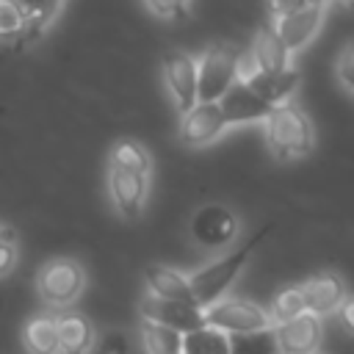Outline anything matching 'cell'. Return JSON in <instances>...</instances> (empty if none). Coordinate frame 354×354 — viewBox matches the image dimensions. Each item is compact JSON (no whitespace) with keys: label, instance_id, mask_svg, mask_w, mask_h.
Returning a JSON list of instances; mask_svg holds the SVG:
<instances>
[{"label":"cell","instance_id":"cell-2","mask_svg":"<svg viewBox=\"0 0 354 354\" xmlns=\"http://www.w3.org/2000/svg\"><path fill=\"white\" fill-rule=\"evenodd\" d=\"M263 235H266V230H263V232H257L254 238H249L246 243H241L238 249L227 252L224 257L213 260L210 266H205V268H199V271H194V274L188 277V282H191V293H194V301H196L199 307H207V304H213L216 299H221V296L227 293V288L235 282V277H238V274H241V268L246 266L249 254H252V252H254V246L263 241Z\"/></svg>","mask_w":354,"mask_h":354},{"label":"cell","instance_id":"cell-11","mask_svg":"<svg viewBox=\"0 0 354 354\" xmlns=\"http://www.w3.org/2000/svg\"><path fill=\"white\" fill-rule=\"evenodd\" d=\"M108 191L119 216L138 218L147 202V174L108 163Z\"/></svg>","mask_w":354,"mask_h":354},{"label":"cell","instance_id":"cell-33","mask_svg":"<svg viewBox=\"0 0 354 354\" xmlns=\"http://www.w3.org/2000/svg\"><path fill=\"white\" fill-rule=\"evenodd\" d=\"M0 241H17V230L0 221Z\"/></svg>","mask_w":354,"mask_h":354},{"label":"cell","instance_id":"cell-4","mask_svg":"<svg viewBox=\"0 0 354 354\" xmlns=\"http://www.w3.org/2000/svg\"><path fill=\"white\" fill-rule=\"evenodd\" d=\"M238 80V53L216 44L196 58V100L216 102Z\"/></svg>","mask_w":354,"mask_h":354},{"label":"cell","instance_id":"cell-8","mask_svg":"<svg viewBox=\"0 0 354 354\" xmlns=\"http://www.w3.org/2000/svg\"><path fill=\"white\" fill-rule=\"evenodd\" d=\"M141 315L147 321L171 326L177 332H191L205 326V307L194 301H180V299H163L155 293H147L141 299Z\"/></svg>","mask_w":354,"mask_h":354},{"label":"cell","instance_id":"cell-27","mask_svg":"<svg viewBox=\"0 0 354 354\" xmlns=\"http://www.w3.org/2000/svg\"><path fill=\"white\" fill-rule=\"evenodd\" d=\"M337 80L354 94V39L343 44V50L337 53V64H335Z\"/></svg>","mask_w":354,"mask_h":354},{"label":"cell","instance_id":"cell-24","mask_svg":"<svg viewBox=\"0 0 354 354\" xmlns=\"http://www.w3.org/2000/svg\"><path fill=\"white\" fill-rule=\"evenodd\" d=\"M108 163L122 166V169H133V171H141V174H149V169H152L149 152L138 141H133V138L116 141L113 149H111V160Z\"/></svg>","mask_w":354,"mask_h":354},{"label":"cell","instance_id":"cell-13","mask_svg":"<svg viewBox=\"0 0 354 354\" xmlns=\"http://www.w3.org/2000/svg\"><path fill=\"white\" fill-rule=\"evenodd\" d=\"M163 80L180 113H185L196 100V58L188 53H169L163 61Z\"/></svg>","mask_w":354,"mask_h":354},{"label":"cell","instance_id":"cell-34","mask_svg":"<svg viewBox=\"0 0 354 354\" xmlns=\"http://www.w3.org/2000/svg\"><path fill=\"white\" fill-rule=\"evenodd\" d=\"M326 3L329 0H304V6H324V8H326Z\"/></svg>","mask_w":354,"mask_h":354},{"label":"cell","instance_id":"cell-26","mask_svg":"<svg viewBox=\"0 0 354 354\" xmlns=\"http://www.w3.org/2000/svg\"><path fill=\"white\" fill-rule=\"evenodd\" d=\"M25 30V11L17 0H0V39H22Z\"/></svg>","mask_w":354,"mask_h":354},{"label":"cell","instance_id":"cell-12","mask_svg":"<svg viewBox=\"0 0 354 354\" xmlns=\"http://www.w3.org/2000/svg\"><path fill=\"white\" fill-rule=\"evenodd\" d=\"M279 354H310L321 346V315L304 310L274 326Z\"/></svg>","mask_w":354,"mask_h":354},{"label":"cell","instance_id":"cell-7","mask_svg":"<svg viewBox=\"0 0 354 354\" xmlns=\"http://www.w3.org/2000/svg\"><path fill=\"white\" fill-rule=\"evenodd\" d=\"M191 238L202 249H224L238 238V216L224 205H205L191 218Z\"/></svg>","mask_w":354,"mask_h":354},{"label":"cell","instance_id":"cell-23","mask_svg":"<svg viewBox=\"0 0 354 354\" xmlns=\"http://www.w3.org/2000/svg\"><path fill=\"white\" fill-rule=\"evenodd\" d=\"M230 354H279L274 326L230 335Z\"/></svg>","mask_w":354,"mask_h":354},{"label":"cell","instance_id":"cell-37","mask_svg":"<svg viewBox=\"0 0 354 354\" xmlns=\"http://www.w3.org/2000/svg\"><path fill=\"white\" fill-rule=\"evenodd\" d=\"M180 354H183V351H180Z\"/></svg>","mask_w":354,"mask_h":354},{"label":"cell","instance_id":"cell-10","mask_svg":"<svg viewBox=\"0 0 354 354\" xmlns=\"http://www.w3.org/2000/svg\"><path fill=\"white\" fill-rule=\"evenodd\" d=\"M321 25H324V6H310V8L290 11V14H277L271 22V30L282 39L288 53L293 55L318 36Z\"/></svg>","mask_w":354,"mask_h":354},{"label":"cell","instance_id":"cell-28","mask_svg":"<svg viewBox=\"0 0 354 354\" xmlns=\"http://www.w3.org/2000/svg\"><path fill=\"white\" fill-rule=\"evenodd\" d=\"M147 8L160 19H183L188 14L191 0H144Z\"/></svg>","mask_w":354,"mask_h":354},{"label":"cell","instance_id":"cell-30","mask_svg":"<svg viewBox=\"0 0 354 354\" xmlns=\"http://www.w3.org/2000/svg\"><path fill=\"white\" fill-rule=\"evenodd\" d=\"M17 263V249L14 241H0V277H6Z\"/></svg>","mask_w":354,"mask_h":354},{"label":"cell","instance_id":"cell-17","mask_svg":"<svg viewBox=\"0 0 354 354\" xmlns=\"http://www.w3.org/2000/svg\"><path fill=\"white\" fill-rule=\"evenodd\" d=\"M144 282H147L149 293H155V296L180 299V301H194L188 277H183V274L174 271V268H166V266H147V268H144ZM194 304H196V301H194Z\"/></svg>","mask_w":354,"mask_h":354},{"label":"cell","instance_id":"cell-35","mask_svg":"<svg viewBox=\"0 0 354 354\" xmlns=\"http://www.w3.org/2000/svg\"><path fill=\"white\" fill-rule=\"evenodd\" d=\"M337 3H340V6H346V8H351V11H354V0H337Z\"/></svg>","mask_w":354,"mask_h":354},{"label":"cell","instance_id":"cell-25","mask_svg":"<svg viewBox=\"0 0 354 354\" xmlns=\"http://www.w3.org/2000/svg\"><path fill=\"white\" fill-rule=\"evenodd\" d=\"M304 310H307L304 293H301V288L293 285V288H285L282 293H277V299L271 304V318H274V324H279V321H288Z\"/></svg>","mask_w":354,"mask_h":354},{"label":"cell","instance_id":"cell-14","mask_svg":"<svg viewBox=\"0 0 354 354\" xmlns=\"http://www.w3.org/2000/svg\"><path fill=\"white\" fill-rule=\"evenodd\" d=\"M221 105V113H224V122L227 127L232 124H246V122H263L268 116V111L274 105H268L263 97H257L243 80H235L218 100Z\"/></svg>","mask_w":354,"mask_h":354},{"label":"cell","instance_id":"cell-3","mask_svg":"<svg viewBox=\"0 0 354 354\" xmlns=\"http://www.w3.org/2000/svg\"><path fill=\"white\" fill-rule=\"evenodd\" d=\"M83 288H86V271L77 260L58 257V260H50L39 268L36 290H39L41 301L53 310H64L72 301H77Z\"/></svg>","mask_w":354,"mask_h":354},{"label":"cell","instance_id":"cell-31","mask_svg":"<svg viewBox=\"0 0 354 354\" xmlns=\"http://www.w3.org/2000/svg\"><path fill=\"white\" fill-rule=\"evenodd\" d=\"M268 6H271L274 17L277 14H290V11H299V8H310V6H304V0H268Z\"/></svg>","mask_w":354,"mask_h":354},{"label":"cell","instance_id":"cell-15","mask_svg":"<svg viewBox=\"0 0 354 354\" xmlns=\"http://www.w3.org/2000/svg\"><path fill=\"white\" fill-rule=\"evenodd\" d=\"M301 293H304V304H307L310 313L329 315L346 299V282L335 271H321V274H315L313 279H307L301 285Z\"/></svg>","mask_w":354,"mask_h":354},{"label":"cell","instance_id":"cell-5","mask_svg":"<svg viewBox=\"0 0 354 354\" xmlns=\"http://www.w3.org/2000/svg\"><path fill=\"white\" fill-rule=\"evenodd\" d=\"M205 324L216 326L227 335H238V332H254V329H266L274 326V318L268 310H263L260 304L249 301V299H216L213 304L205 307Z\"/></svg>","mask_w":354,"mask_h":354},{"label":"cell","instance_id":"cell-6","mask_svg":"<svg viewBox=\"0 0 354 354\" xmlns=\"http://www.w3.org/2000/svg\"><path fill=\"white\" fill-rule=\"evenodd\" d=\"M238 80H243L268 105H282L299 88L301 75L293 66H288L282 72H263V69H257V64L252 61V55H238Z\"/></svg>","mask_w":354,"mask_h":354},{"label":"cell","instance_id":"cell-21","mask_svg":"<svg viewBox=\"0 0 354 354\" xmlns=\"http://www.w3.org/2000/svg\"><path fill=\"white\" fill-rule=\"evenodd\" d=\"M183 354H230V335L207 324L183 332Z\"/></svg>","mask_w":354,"mask_h":354},{"label":"cell","instance_id":"cell-29","mask_svg":"<svg viewBox=\"0 0 354 354\" xmlns=\"http://www.w3.org/2000/svg\"><path fill=\"white\" fill-rule=\"evenodd\" d=\"M94 343H97V354H130V340H127V335H124V332H116V329L105 332L100 340L94 337Z\"/></svg>","mask_w":354,"mask_h":354},{"label":"cell","instance_id":"cell-9","mask_svg":"<svg viewBox=\"0 0 354 354\" xmlns=\"http://www.w3.org/2000/svg\"><path fill=\"white\" fill-rule=\"evenodd\" d=\"M227 130L224 113L218 100L216 102H194L185 113H180V144L185 147H205L210 141H216L221 133Z\"/></svg>","mask_w":354,"mask_h":354},{"label":"cell","instance_id":"cell-1","mask_svg":"<svg viewBox=\"0 0 354 354\" xmlns=\"http://www.w3.org/2000/svg\"><path fill=\"white\" fill-rule=\"evenodd\" d=\"M263 130H266V144L277 160L304 158L315 147V130L310 116L290 102L274 105L263 119Z\"/></svg>","mask_w":354,"mask_h":354},{"label":"cell","instance_id":"cell-32","mask_svg":"<svg viewBox=\"0 0 354 354\" xmlns=\"http://www.w3.org/2000/svg\"><path fill=\"white\" fill-rule=\"evenodd\" d=\"M337 313H340V324L354 335V296L351 299H343L340 307H337Z\"/></svg>","mask_w":354,"mask_h":354},{"label":"cell","instance_id":"cell-36","mask_svg":"<svg viewBox=\"0 0 354 354\" xmlns=\"http://www.w3.org/2000/svg\"><path fill=\"white\" fill-rule=\"evenodd\" d=\"M310 354H321V351H318V348H315V351H310Z\"/></svg>","mask_w":354,"mask_h":354},{"label":"cell","instance_id":"cell-20","mask_svg":"<svg viewBox=\"0 0 354 354\" xmlns=\"http://www.w3.org/2000/svg\"><path fill=\"white\" fill-rule=\"evenodd\" d=\"M25 11V30H22V41H36L47 25L55 19L58 8L64 0H17Z\"/></svg>","mask_w":354,"mask_h":354},{"label":"cell","instance_id":"cell-18","mask_svg":"<svg viewBox=\"0 0 354 354\" xmlns=\"http://www.w3.org/2000/svg\"><path fill=\"white\" fill-rule=\"evenodd\" d=\"M249 55L257 64V69H263V72H282V69L290 66V53L271 28H263L254 36V44H252Z\"/></svg>","mask_w":354,"mask_h":354},{"label":"cell","instance_id":"cell-19","mask_svg":"<svg viewBox=\"0 0 354 354\" xmlns=\"http://www.w3.org/2000/svg\"><path fill=\"white\" fill-rule=\"evenodd\" d=\"M22 343L28 354H61L58 346V326L53 315H36L22 329Z\"/></svg>","mask_w":354,"mask_h":354},{"label":"cell","instance_id":"cell-22","mask_svg":"<svg viewBox=\"0 0 354 354\" xmlns=\"http://www.w3.org/2000/svg\"><path fill=\"white\" fill-rule=\"evenodd\" d=\"M141 335H144V348L147 354H180L183 351V332L147 321L141 324Z\"/></svg>","mask_w":354,"mask_h":354},{"label":"cell","instance_id":"cell-16","mask_svg":"<svg viewBox=\"0 0 354 354\" xmlns=\"http://www.w3.org/2000/svg\"><path fill=\"white\" fill-rule=\"evenodd\" d=\"M55 326L61 354H88L94 348V326L83 313H61L55 318Z\"/></svg>","mask_w":354,"mask_h":354}]
</instances>
